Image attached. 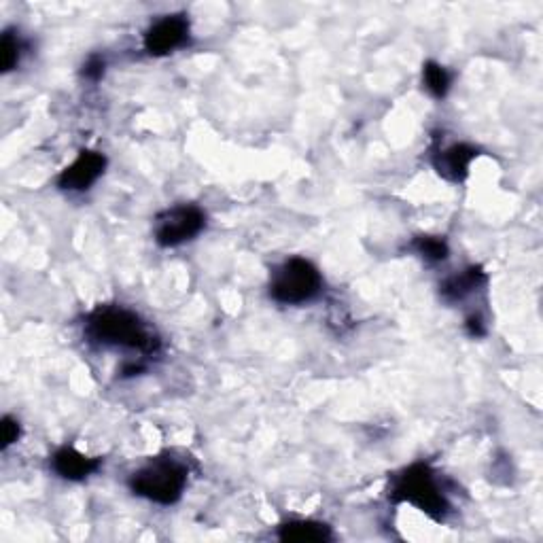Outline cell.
Returning a JSON list of instances; mask_svg holds the SVG:
<instances>
[{"label":"cell","instance_id":"e0dca14e","mask_svg":"<svg viewBox=\"0 0 543 543\" xmlns=\"http://www.w3.org/2000/svg\"><path fill=\"white\" fill-rule=\"evenodd\" d=\"M467 331H469L471 338L486 336V323L480 314H471V317L467 319Z\"/></svg>","mask_w":543,"mask_h":543},{"label":"cell","instance_id":"5b68a950","mask_svg":"<svg viewBox=\"0 0 543 543\" xmlns=\"http://www.w3.org/2000/svg\"><path fill=\"white\" fill-rule=\"evenodd\" d=\"M206 227V215L194 204H181L164 210L155 223V242L164 249L181 247L194 240Z\"/></svg>","mask_w":543,"mask_h":543},{"label":"cell","instance_id":"7a4b0ae2","mask_svg":"<svg viewBox=\"0 0 543 543\" xmlns=\"http://www.w3.org/2000/svg\"><path fill=\"white\" fill-rule=\"evenodd\" d=\"M389 499L393 503H410L435 522H444L450 512L446 490L435 469L427 463H414L393 476Z\"/></svg>","mask_w":543,"mask_h":543},{"label":"cell","instance_id":"8992f818","mask_svg":"<svg viewBox=\"0 0 543 543\" xmlns=\"http://www.w3.org/2000/svg\"><path fill=\"white\" fill-rule=\"evenodd\" d=\"M189 20L183 13L164 15L160 20L153 22L145 32V51L153 58H162L172 54V51L181 49L189 41Z\"/></svg>","mask_w":543,"mask_h":543},{"label":"cell","instance_id":"5bb4252c","mask_svg":"<svg viewBox=\"0 0 543 543\" xmlns=\"http://www.w3.org/2000/svg\"><path fill=\"white\" fill-rule=\"evenodd\" d=\"M22 49L24 43L20 39V34L5 30L3 41H0V66H3V73H11V70L20 64Z\"/></svg>","mask_w":543,"mask_h":543},{"label":"cell","instance_id":"4fadbf2b","mask_svg":"<svg viewBox=\"0 0 543 543\" xmlns=\"http://www.w3.org/2000/svg\"><path fill=\"white\" fill-rule=\"evenodd\" d=\"M423 83L427 87V92L433 96V98H444L450 90V83H452V77L448 70L437 64V62H427L423 66Z\"/></svg>","mask_w":543,"mask_h":543},{"label":"cell","instance_id":"2e32d148","mask_svg":"<svg viewBox=\"0 0 543 543\" xmlns=\"http://www.w3.org/2000/svg\"><path fill=\"white\" fill-rule=\"evenodd\" d=\"M20 435H22L20 423L11 416H5L3 418V448L13 446L17 440H20Z\"/></svg>","mask_w":543,"mask_h":543},{"label":"cell","instance_id":"52a82bcc","mask_svg":"<svg viewBox=\"0 0 543 543\" xmlns=\"http://www.w3.org/2000/svg\"><path fill=\"white\" fill-rule=\"evenodd\" d=\"M107 168V157L100 151L85 149L77 155V160L66 166L58 177V187L64 191H85L90 189Z\"/></svg>","mask_w":543,"mask_h":543},{"label":"cell","instance_id":"6da1fadb","mask_svg":"<svg viewBox=\"0 0 543 543\" xmlns=\"http://www.w3.org/2000/svg\"><path fill=\"white\" fill-rule=\"evenodd\" d=\"M85 336L90 342L111 348H130L151 355L160 348V338L143 321L140 314L124 306H100L87 314Z\"/></svg>","mask_w":543,"mask_h":543},{"label":"cell","instance_id":"ba28073f","mask_svg":"<svg viewBox=\"0 0 543 543\" xmlns=\"http://www.w3.org/2000/svg\"><path fill=\"white\" fill-rule=\"evenodd\" d=\"M478 149L467 143H454L446 149H437L431 157L433 168L440 177L452 183H463L469 177V168L478 160Z\"/></svg>","mask_w":543,"mask_h":543},{"label":"cell","instance_id":"3957f363","mask_svg":"<svg viewBox=\"0 0 543 543\" xmlns=\"http://www.w3.org/2000/svg\"><path fill=\"white\" fill-rule=\"evenodd\" d=\"M187 478L189 469L181 461L157 457L134 471L130 478V490L136 497H143L157 505H172L183 497Z\"/></svg>","mask_w":543,"mask_h":543},{"label":"cell","instance_id":"9a60e30c","mask_svg":"<svg viewBox=\"0 0 543 543\" xmlns=\"http://www.w3.org/2000/svg\"><path fill=\"white\" fill-rule=\"evenodd\" d=\"M104 68H107V62H104V58L90 56L83 64V77L90 79V81H100L104 75Z\"/></svg>","mask_w":543,"mask_h":543},{"label":"cell","instance_id":"7c38bea8","mask_svg":"<svg viewBox=\"0 0 543 543\" xmlns=\"http://www.w3.org/2000/svg\"><path fill=\"white\" fill-rule=\"evenodd\" d=\"M416 255L423 257L429 264H440V261L448 259V242L440 236H418L412 247H410Z\"/></svg>","mask_w":543,"mask_h":543},{"label":"cell","instance_id":"9c48e42d","mask_svg":"<svg viewBox=\"0 0 543 543\" xmlns=\"http://www.w3.org/2000/svg\"><path fill=\"white\" fill-rule=\"evenodd\" d=\"M100 467H102V459L87 457V454L79 452L73 446L60 448L54 454V459H51V469L68 482H83L90 476H94Z\"/></svg>","mask_w":543,"mask_h":543},{"label":"cell","instance_id":"277c9868","mask_svg":"<svg viewBox=\"0 0 543 543\" xmlns=\"http://www.w3.org/2000/svg\"><path fill=\"white\" fill-rule=\"evenodd\" d=\"M323 289V276L312 261L291 257L276 266L270 278V297L278 304L300 306L312 302Z\"/></svg>","mask_w":543,"mask_h":543},{"label":"cell","instance_id":"8fae6325","mask_svg":"<svg viewBox=\"0 0 543 543\" xmlns=\"http://www.w3.org/2000/svg\"><path fill=\"white\" fill-rule=\"evenodd\" d=\"M278 539L297 541V543H323L334 539L331 527L314 520H291L278 531Z\"/></svg>","mask_w":543,"mask_h":543},{"label":"cell","instance_id":"30bf717a","mask_svg":"<svg viewBox=\"0 0 543 543\" xmlns=\"http://www.w3.org/2000/svg\"><path fill=\"white\" fill-rule=\"evenodd\" d=\"M486 280H488L486 272L480 266L465 268V270L452 274L444 280L442 287H440L442 300L448 304H459V302L467 300L469 295L480 291L486 285Z\"/></svg>","mask_w":543,"mask_h":543}]
</instances>
